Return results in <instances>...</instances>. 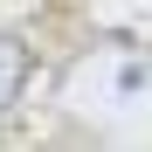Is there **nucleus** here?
I'll return each mask as SVG.
<instances>
[{
    "instance_id": "f257e3e1",
    "label": "nucleus",
    "mask_w": 152,
    "mask_h": 152,
    "mask_svg": "<svg viewBox=\"0 0 152 152\" xmlns=\"http://www.w3.org/2000/svg\"><path fill=\"white\" fill-rule=\"evenodd\" d=\"M28 69H35V48L0 28V111H14V97L28 90Z\"/></svg>"
}]
</instances>
